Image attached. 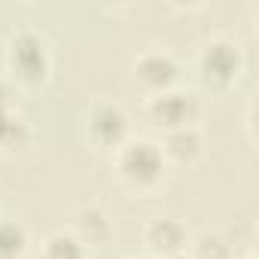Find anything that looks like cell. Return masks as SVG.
Masks as SVG:
<instances>
[{"label": "cell", "mask_w": 259, "mask_h": 259, "mask_svg": "<svg viewBox=\"0 0 259 259\" xmlns=\"http://www.w3.org/2000/svg\"><path fill=\"white\" fill-rule=\"evenodd\" d=\"M55 70V52L49 37L34 25H19L4 40V79L16 92L46 89Z\"/></svg>", "instance_id": "cell-1"}, {"label": "cell", "mask_w": 259, "mask_h": 259, "mask_svg": "<svg viewBox=\"0 0 259 259\" xmlns=\"http://www.w3.org/2000/svg\"><path fill=\"white\" fill-rule=\"evenodd\" d=\"M110 171L116 183L132 195H156L171 174L159 141L144 135H128L110 153Z\"/></svg>", "instance_id": "cell-2"}, {"label": "cell", "mask_w": 259, "mask_h": 259, "mask_svg": "<svg viewBox=\"0 0 259 259\" xmlns=\"http://www.w3.org/2000/svg\"><path fill=\"white\" fill-rule=\"evenodd\" d=\"M192 73H195V82L204 92L226 95L244 79V73H247V52H244V46L235 37L213 34V37L198 43L195 58H192Z\"/></svg>", "instance_id": "cell-3"}, {"label": "cell", "mask_w": 259, "mask_h": 259, "mask_svg": "<svg viewBox=\"0 0 259 259\" xmlns=\"http://www.w3.org/2000/svg\"><path fill=\"white\" fill-rule=\"evenodd\" d=\"M183 73H186L183 58L174 49L159 46V43L144 46L141 52L132 55V61H128V79H132V85L144 98H153L159 92L183 85Z\"/></svg>", "instance_id": "cell-4"}, {"label": "cell", "mask_w": 259, "mask_h": 259, "mask_svg": "<svg viewBox=\"0 0 259 259\" xmlns=\"http://www.w3.org/2000/svg\"><path fill=\"white\" fill-rule=\"evenodd\" d=\"M141 116H144V122L153 128V132L168 135V132H177V128L201 125L204 101H201V95H198L195 89L177 85V89L159 92V95H153V98H144Z\"/></svg>", "instance_id": "cell-5"}, {"label": "cell", "mask_w": 259, "mask_h": 259, "mask_svg": "<svg viewBox=\"0 0 259 259\" xmlns=\"http://www.w3.org/2000/svg\"><path fill=\"white\" fill-rule=\"evenodd\" d=\"M82 132H85V141H89L92 150L110 156L128 135H132V119H128V113L119 101L98 95L82 113Z\"/></svg>", "instance_id": "cell-6"}, {"label": "cell", "mask_w": 259, "mask_h": 259, "mask_svg": "<svg viewBox=\"0 0 259 259\" xmlns=\"http://www.w3.org/2000/svg\"><path fill=\"white\" fill-rule=\"evenodd\" d=\"M189 241H192V235L177 217H150L141 226L144 253L153 259H171L177 253H186Z\"/></svg>", "instance_id": "cell-7"}, {"label": "cell", "mask_w": 259, "mask_h": 259, "mask_svg": "<svg viewBox=\"0 0 259 259\" xmlns=\"http://www.w3.org/2000/svg\"><path fill=\"white\" fill-rule=\"evenodd\" d=\"M64 229H67L85 250L104 247V244H110V238H113V220H110L107 207L98 204V201H85V204L73 207L70 223H67Z\"/></svg>", "instance_id": "cell-8"}, {"label": "cell", "mask_w": 259, "mask_h": 259, "mask_svg": "<svg viewBox=\"0 0 259 259\" xmlns=\"http://www.w3.org/2000/svg\"><path fill=\"white\" fill-rule=\"evenodd\" d=\"M159 147L168 168H195L207 153V138L201 132V125H192V128H177V132L162 135Z\"/></svg>", "instance_id": "cell-9"}, {"label": "cell", "mask_w": 259, "mask_h": 259, "mask_svg": "<svg viewBox=\"0 0 259 259\" xmlns=\"http://www.w3.org/2000/svg\"><path fill=\"white\" fill-rule=\"evenodd\" d=\"M31 144H34V128H31V122L19 110L0 113V150L10 153V156H16V153H25Z\"/></svg>", "instance_id": "cell-10"}, {"label": "cell", "mask_w": 259, "mask_h": 259, "mask_svg": "<svg viewBox=\"0 0 259 259\" xmlns=\"http://www.w3.org/2000/svg\"><path fill=\"white\" fill-rule=\"evenodd\" d=\"M34 241L25 223L13 217H0V259H28Z\"/></svg>", "instance_id": "cell-11"}, {"label": "cell", "mask_w": 259, "mask_h": 259, "mask_svg": "<svg viewBox=\"0 0 259 259\" xmlns=\"http://www.w3.org/2000/svg\"><path fill=\"white\" fill-rule=\"evenodd\" d=\"M37 259H89V250L61 226V229H52L49 235H43V241L37 247Z\"/></svg>", "instance_id": "cell-12"}, {"label": "cell", "mask_w": 259, "mask_h": 259, "mask_svg": "<svg viewBox=\"0 0 259 259\" xmlns=\"http://www.w3.org/2000/svg\"><path fill=\"white\" fill-rule=\"evenodd\" d=\"M189 253H192V259H238L235 247L220 232H201L198 238H192Z\"/></svg>", "instance_id": "cell-13"}, {"label": "cell", "mask_w": 259, "mask_h": 259, "mask_svg": "<svg viewBox=\"0 0 259 259\" xmlns=\"http://www.w3.org/2000/svg\"><path fill=\"white\" fill-rule=\"evenodd\" d=\"M125 259H153V256H147V253H132V256H125Z\"/></svg>", "instance_id": "cell-14"}, {"label": "cell", "mask_w": 259, "mask_h": 259, "mask_svg": "<svg viewBox=\"0 0 259 259\" xmlns=\"http://www.w3.org/2000/svg\"><path fill=\"white\" fill-rule=\"evenodd\" d=\"M171 259H192V253L186 250V253H177V256H171Z\"/></svg>", "instance_id": "cell-15"}, {"label": "cell", "mask_w": 259, "mask_h": 259, "mask_svg": "<svg viewBox=\"0 0 259 259\" xmlns=\"http://www.w3.org/2000/svg\"><path fill=\"white\" fill-rule=\"evenodd\" d=\"M244 259H256V250H247V256Z\"/></svg>", "instance_id": "cell-16"}]
</instances>
